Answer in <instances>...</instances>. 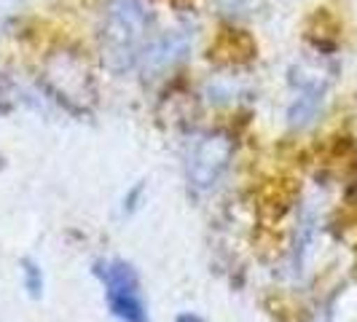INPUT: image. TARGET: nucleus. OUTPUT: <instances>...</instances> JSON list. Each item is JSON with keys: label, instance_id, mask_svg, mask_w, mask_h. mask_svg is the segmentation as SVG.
Masks as SVG:
<instances>
[{"label": "nucleus", "instance_id": "obj_1", "mask_svg": "<svg viewBox=\"0 0 357 322\" xmlns=\"http://www.w3.org/2000/svg\"><path fill=\"white\" fill-rule=\"evenodd\" d=\"M148 24L151 17L140 0H110L102 33H100V49H102V65L116 75L135 70L145 54L148 40Z\"/></svg>", "mask_w": 357, "mask_h": 322}, {"label": "nucleus", "instance_id": "obj_2", "mask_svg": "<svg viewBox=\"0 0 357 322\" xmlns=\"http://www.w3.org/2000/svg\"><path fill=\"white\" fill-rule=\"evenodd\" d=\"M94 277L102 282L105 304L116 320L148 322V306H145L143 290H140V277L132 263H126L121 258L97 261Z\"/></svg>", "mask_w": 357, "mask_h": 322}, {"label": "nucleus", "instance_id": "obj_3", "mask_svg": "<svg viewBox=\"0 0 357 322\" xmlns=\"http://www.w3.org/2000/svg\"><path fill=\"white\" fill-rule=\"evenodd\" d=\"M234 143L226 135H204L188 153V180L197 191H210L220 175L229 169Z\"/></svg>", "mask_w": 357, "mask_h": 322}, {"label": "nucleus", "instance_id": "obj_4", "mask_svg": "<svg viewBox=\"0 0 357 322\" xmlns=\"http://www.w3.org/2000/svg\"><path fill=\"white\" fill-rule=\"evenodd\" d=\"M252 54H255V40H252L245 30H220L215 38L210 56L223 62V65H242V62H250Z\"/></svg>", "mask_w": 357, "mask_h": 322}, {"label": "nucleus", "instance_id": "obj_5", "mask_svg": "<svg viewBox=\"0 0 357 322\" xmlns=\"http://www.w3.org/2000/svg\"><path fill=\"white\" fill-rule=\"evenodd\" d=\"M188 52V36L185 33H167V36L156 40L151 49H148V56H145V65L153 72H164L169 68H175L180 59Z\"/></svg>", "mask_w": 357, "mask_h": 322}, {"label": "nucleus", "instance_id": "obj_6", "mask_svg": "<svg viewBox=\"0 0 357 322\" xmlns=\"http://www.w3.org/2000/svg\"><path fill=\"white\" fill-rule=\"evenodd\" d=\"M22 277H24V287H27L30 298H40L43 296V271L36 261H30V258L22 261Z\"/></svg>", "mask_w": 357, "mask_h": 322}, {"label": "nucleus", "instance_id": "obj_7", "mask_svg": "<svg viewBox=\"0 0 357 322\" xmlns=\"http://www.w3.org/2000/svg\"><path fill=\"white\" fill-rule=\"evenodd\" d=\"M175 322H204L199 314H191V312H185V314H178V320Z\"/></svg>", "mask_w": 357, "mask_h": 322}, {"label": "nucleus", "instance_id": "obj_8", "mask_svg": "<svg viewBox=\"0 0 357 322\" xmlns=\"http://www.w3.org/2000/svg\"><path fill=\"white\" fill-rule=\"evenodd\" d=\"M172 3H183V0H172Z\"/></svg>", "mask_w": 357, "mask_h": 322}]
</instances>
